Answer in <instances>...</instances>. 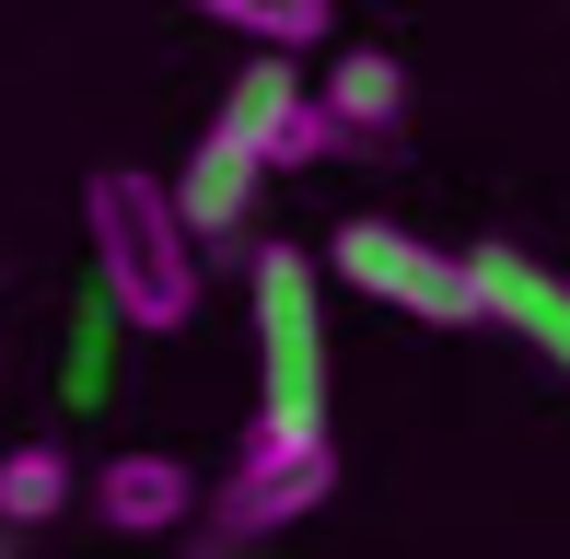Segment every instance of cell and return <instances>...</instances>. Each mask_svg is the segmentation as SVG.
Returning <instances> with one entry per match:
<instances>
[{
    "instance_id": "6da1fadb",
    "label": "cell",
    "mask_w": 570,
    "mask_h": 559,
    "mask_svg": "<svg viewBox=\"0 0 570 559\" xmlns=\"http://www.w3.org/2000/svg\"><path fill=\"white\" fill-rule=\"evenodd\" d=\"M82 234H94V292L117 326L175 339L198 315V234L175 222V187L140 164H94L82 175Z\"/></svg>"
},
{
    "instance_id": "7a4b0ae2",
    "label": "cell",
    "mask_w": 570,
    "mask_h": 559,
    "mask_svg": "<svg viewBox=\"0 0 570 559\" xmlns=\"http://www.w3.org/2000/svg\"><path fill=\"white\" fill-rule=\"evenodd\" d=\"M338 501V443H326V420H268L256 409V431L233 443V467L210 478V537H198V559H233L256 537H279V524L326 513Z\"/></svg>"
},
{
    "instance_id": "3957f363",
    "label": "cell",
    "mask_w": 570,
    "mask_h": 559,
    "mask_svg": "<svg viewBox=\"0 0 570 559\" xmlns=\"http://www.w3.org/2000/svg\"><path fill=\"white\" fill-rule=\"evenodd\" d=\"M245 292H256V385H268V420H326V257L256 245Z\"/></svg>"
},
{
    "instance_id": "277c9868",
    "label": "cell",
    "mask_w": 570,
    "mask_h": 559,
    "mask_svg": "<svg viewBox=\"0 0 570 559\" xmlns=\"http://www.w3.org/2000/svg\"><path fill=\"white\" fill-rule=\"evenodd\" d=\"M326 268L350 280L361 303H384V315H407V326H478V280H465L454 245H431V234H407V222H338L326 234Z\"/></svg>"
},
{
    "instance_id": "5b68a950",
    "label": "cell",
    "mask_w": 570,
    "mask_h": 559,
    "mask_svg": "<svg viewBox=\"0 0 570 559\" xmlns=\"http://www.w3.org/2000/svg\"><path fill=\"white\" fill-rule=\"evenodd\" d=\"M210 129H233L268 175H303V164H326V151H338V129H326V106H315V82H292V59H268V47H256V59L222 82V117H210Z\"/></svg>"
},
{
    "instance_id": "8992f818",
    "label": "cell",
    "mask_w": 570,
    "mask_h": 559,
    "mask_svg": "<svg viewBox=\"0 0 570 559\" xmlns=\"http://www.w3.org/2000/svg\"><path fill=\"white\" fill-rule=\"evenodd\" d=\"M465 280H478V326H512L535 362L570 373V280H559L548 257H524V245H478Z\"/></svg>"
},
{
    "instance_id": "52a82bcc",
    "label": "cell",
    "mask_w": 570,
    "mask_h": 559,
    "mask_svg": "<svg viewBox=\"0 0 570 559\" xmlns=\"http://www.w3.org/2000/svg\"><path fill=\"white\" fill-rule=\"evenodd\" d=\"M82 501L106 513V537H175V524H198V467L164 443H128L106 467H82Z\"/></svg>"
},
{
    "instance_id": "ba28073f",
    "label": "cell",
    "mask_w": 570,
    "mask_h": 559,
    "mask_svg": "<svg viewBox=\"0 0 570 559\" xmlns=\"http://www.w3.org/2000/svg\"><path fill=\"white\" fill-rule=\"evenodd\" d=\"M164 187H175V222L198 234V257H210V245H245V222H256V187H268V164H256V151L233 140V129H198V151L164 175Z\"/></svg>"
},
{
    "instance_id": "9c48e42d",
    "label": "cell",
    "mask_w": 570,
    "mask_h": 559,
    "mask_svg": "<svg viewBox=\"0 0 570 559\" xmlns=\"http://www.w3.org/2000/svg\"><path fill=\"white\" fill-rule=\"evenodd\" d=\"M315 106H326V129H338V151L396 140V129H407V70H396V47H338L326 82H315Z\"/></svg>"
},
{
    "instance_id": "30bf717a",
    "label": "cell",
    "mask_w": 570,
    "mask_h": 559,
    "mask_svg": "<svg viewBox=\"0 0 570 559\" xmlns=\"http://www.w3.org/2000/svg\"><path fill=\"white\" fill-rule=\"evenodd\" d=\"M187 12L245 36V47H268V59H303V47L338 36V0H187Z\"/></svg>"
},
{
    "instance_id": "8fae6325",
    "label": "cell",
    "mask_w": 570,
    "mask_h": 559,
    "mask_svg": "<svg viewBox=\"0 0 570 559\" xmlns=\"http://www.w3.org/2000/svg\"><path fill=\"white\" fill-rule=\"evenodd\" d=\"M82 501V467H70V443H12L0 454V524H47V513H70Z\"/></svg>"
},
{
    "instance_id": "7c38bea8",
    "label": "cell",
    "mask_w": 570,
    "mask_h": 559,
    "mask_svg": "<svg viewBox=\"0 0 570 559\" xmlns=\"http://www.w3.org/2000/svg\"><path fill=\"white\" fill-rule=\"evenodd\" d=\"M0 559H12V524H0Z\"/></svg>"
}]
</instances>
